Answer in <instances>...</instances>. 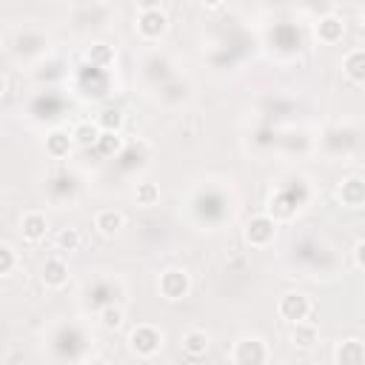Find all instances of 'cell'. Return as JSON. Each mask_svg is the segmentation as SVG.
Segmentation results:
<instances>
[{"label": "cell", "instance_id": "obj_1", "mask_svg": "<svg viewBox=\"0 0 365 365\" xmlns=\"http://www.w3.org/2000/svg\"><path fill=\"white\" fill-rule=\"evenodd\" d=\"M128 351L137 356V359H151V356H157L160 351H163V345H165V334L157 328V325H151V322H140V325H134L131 331H128Z\"/></svg>", "mask_w": 365, "mask_h": 365}, {"label": "cell", "instance_id": "obj_2", "mask_svg": "<svg viewBox=\"0 0 365 365\" xmlns=\"http://www.w3.org/2000/svg\"><path fill=\"white\" fill-rule=\"evenodd\" d=\"M228 359L234 365H262V362H271V348L262 336H242L234 342Z\"/></svg>", "mask_w": 365, "mask_h": 365}, {"label": "cell", "instance_id": "obj_3", "mask_svg": "<svg viewBox=\"0 0 365 365\" xmlns=\"http://www.w3.org/2000/svg\"><path fill=\"white\" fill-rule=\"evenodd\" d=\"M157 291L168 302H180L191 294V274L185 268H165L157 277Z\"/></svg>", "mask_w": 365, "mask_h": 365}, {"label": "cell", "instance_id": "obj_4", "mask_svg": "<svg viewBox=\"0 0 365 365\" xmlns=\"http://www.w3.org/2000/svg\"><path fill=\"white\" fill-rule=\"evenodd\" d=\"M277 240V220L271 214H257L245 222V242L251 248H268Z\"/></svg>", "mask_w": 365, "mask_h": 365}, {"label": "cell", "instance_id": "obj_5", "mask_svg": "<svg viewBox=\"0 0 365 365\" xmlns=\"http://www.w3.org/2000/svg\"><path fill=\"white\" fill-rule=\"evenodd\" d=\"M311 311H314V302H311V297L302 294V291H288V294H282L279 302H277V314H279V319H285V322L308 319Z\"/></svg>", "mask_w": 365, "mask_h": 365}, {"label": "cell", "instance_id": "obj_6", "mask_svg": "<svg viewBox=\"0 0 365 365\" xmlns=\"http://www.w3.org/2000/svg\"><path fill=\"white\" fill-rule=\"evenodd\" d=\"M134 29H137V34H140L143 40L154 43V40L165 37V31H168V17H165V11H163V9L137 11V23H134Z\"/></svg>", "mask_w": 365, "mask_h": 365}, {"label": "cell", "instance_id": "obj_7", "mask_svg": "<svg viewBox=\"0 0 365 365\" xmlns=\"http://www.w3.org/2000/svg\"><path fill=\"white\" fill-rule=\"evenodd\" d=\"M336 200L345 205V208H351V211H359L362 205H365V180L359 177V174H351V177H345L339 185H336Z\"/></svg>", "mask_w": 365, "mask_h": 365}, {"label": "cell", "instance_id": "obj_8", "mask_svg": "<svg viewBox=\"0 0 365 365\" xmlns=\"http://www.w3.org/2000/svg\"><path fill=\"white\" fill-rule=\"evenodd\" d=\"M40 282H43L46 288H51V291L66 288V285H68V262H66L63 257L51 254V257L40 265Z\"/></svg>", "mask_w": 365, "mask_h": 365}, {"label": "cell", "instance_id": "obj_9", "mask_svg": "<svg viewBox=\"0 0 365 365\" xmlns=\"http://www.w3.org/2000/svg\"><path fill=\"white\" fill-rule=\"evenodd\" d=\"M331 359H334V365H362L365 362V342L359 336H345L334 345Z\"/></svg>", "mask_w": 365, "mask_h": 365}, {"label": "cell", "instance_id": "obj_10", "mask_svg": "<svg viewBox=\"0 0 365 365\" xmlns=\"http://www.w3.org/2000/svg\"><path fill=\"white\" fill-rule=\"evenodd\" d=\"M314 34L322 46H336L345 37V20L339 14H322L314 26Z\"/></svg>", "mask_w": 365, "mask_h": 365}, {"label": "cell", "instance_id": "obj_11", "mask_svg": "<svg viewBox=\"0 0 365 365\" xmlns=\"http://www.w3.org/2000/svg\"><path fill=\"white\" fill-rule=\"evenodd\" d=\"M20 234H23V240L31 242V245L43 242L46 234H48V217H46L43 211H26V214L20 217Z\"/></svg>", "mask_w": 365, "mask_h": 365}, {"label": "cell", "instance_id": "obj_12", "mask_svg": "<svg viewBox=\"0 0 365 365\" xmlns=\"http://www.w3.org/2000/svg\"><path fill=\"white\" fill-rule=\"evenodd\" d=\"M180 348H182L185 356L200 359V356H205L208 348H211V334H208L205 328H188V331H182V336H180Z\"/></svg>", "mask_w": 365, "mask_h": 365}, {"label": "cell", "instance_id": "obj_13", "mask_svg": "<svg viewBox=\"0 0 365 365\" xmlns=\"http://www.w3.org/2000/svg\"><path fill=\"white\" fill-rule=\"evenodd\" d=\"M288 342L299 351H311L317 342H319V328L308 319H299V322H291V334H288Z\"/></svg>", "mask_w": 365, "mask_h": 365}, {"label": "cell", "instance_id": "obj_14", "mask_svg": "<svg viewBox=\"0 0 365 365\" xmlns=\"http://www.w3.org/2000/svg\"><path fill=\"white\" fill-rule=\"evenodd\" d=\"M94 228H97V234H103V237H117V234L125 228V214L117 211V208H100V211L94 214Z\"/></svg>", "mask_w": 365, "mask_h": 365}, {"label": "cell", "instance_id": "obj_15", "mask_svg": "<svg viewBox=\"0 0 365 365\" xmlns=\"http://www.w3.org/2000/svg\"><path fill=\"white\" fill-rule=\"evenodd\" d=\"M342 74H345L356 88L365 83V48H362V46L345 51V57H342Z\"/></svg>", "mask_w": 365, "mask_h": 365}, {"label": "cell", "instance_id": "obj_16", "mask_svg": "<svg viewBox=\"0 0 365 365\" xmlns=\"http://www.w3.org/2000/svg\"><path fill=\"white\" fill-rule=\"evenodd\" d=\"M74 148V140H71V131H63V128H54L46 134V154L51 160H66Z\"/></svg>", "mask_w": 365, "mask_h": 365}, {"label": "cell", "instance_id": "obj_17", "mask_svg": "<svg viewBox=\"0 0 365 365\" xmlns=\"http://www.w3.org/2000/svg\"><path fill=\"white\" fill-rule=\"evenodd\" d=\"M86 60H88L94 68H108V66H114L117 51H114V46H108V43H91V48H86Z\"/></svg>", "mask_w": 365, "mask_h": 365}, {"label": "cell", "instance_id": "obj_18", "mask_svg": "<svg viewBox=\"0 0 365 365\" xmlns=\"http://www.w3.org/2000/svg\"><path fill=\"white\" fill-rule=\"evenodd\" d=\"M97 137H100V128H97L94 120H80V123L71 128V140H74V145H80V148L97 145Z\"/></svg>", "mask_w": 365, "mask_h": 365}, {"label": "cell", "instance_id": "obj_19", "mask_svg": "<svg viewBox=\"0 0 365 365\" xmlns=\"http://www.w3.org/2000/svg\"><path fill=\"white\" fill-rule=\"evenodd\" d=\"M134 202H137L140 208H154V205L160 202V185L151 182V180H140V182L134 185Z\"/></svg>", "mask_w": 365, "mask_h": 365}, {"label": "cell", "instance_id": "obj_20", "mask_svg": "<svg viewBox=\"0 0 365 365\" xmlns=\"http://www.w3.org/2000/svg\"><path fill=\"white\" fill-rule=\"evenodd\" d=\"M94 148H100L103 157H114V154H120L125 148V137H123V131H100Z\"/></svg>", "mask_w": 365, "mask_h": 365}, {"label": "cell", "instance_id": "obj_21", "mask_svg": "<svg viewBox=\"0 0 365 365\" xmlns=\"http://www.w3.org/2000/svg\"><path fill=\"white\" fill-rule=\"evenodd\" d=\"M54 245H57V251H63V254L77 251V248L83 245V234H80V228H60L57 237H54Z\"/></svg>", "mask_w": 365, "mask_h": 365}, {"label": "cell", "instance_id": "obj_22", "mask_svg": "<svg viewBox=\"0 0 365 365\" xmlns=\"http://www.w3.org/2000/svg\"><path fill=\"white\" fill-rule=\"evenodd\" d=\"M94 123H97L100 131H123L125 117H123L120 108H103V111L94 117Z\"/></svg>", "mask_w": 365, "mask_h": 365}, {"label": "cell", "instance_id": "obj_23", "mask_svg": "<svg viewBox=\"0 0 365 365\" xmlns=\"http://www.w3.org/2000/svg\"><path fill=\"white\" fill-rule=\"evenodd\" d=\"M123 322H125V311H123L120 305H106V308L100 311V325H103L106 331H120Z\"/></svg>", "mask_w": 365, "mask_h": 365}, {"label": "cell", "instance_id": "obj_24", "mask_svg": "<svg viewBox=\"0 0 365 365\" xmlns=\"http://www.w3.org/2000/svg\"><path fill=\"white\" fill-rule=\"evenodd\" d=\"M17 265H20L17 251H14L9 242H3V240H0V277L14 274V271H17Z\"/></svg>", "mask_w": 365, "mask_h": 365}, {"label": "cell", "instance_id": "obj_25", "mask_svg": "<svg viewBox=\"0 0 365 365\" xmlns=\"http://www.w3.org/2000/svg\"><path fill=\"white\" fill-rule=\"evenodd\" d=\"M351 257H354V268L362 271V268H365V240H356V242H354Z\"/></svg>", "mask_w": 365, "mask_h": 365}, {"label": "cell", "instance_id": "obj_26", "mask_svg": "<svg viewBox=\"0 0 365 365\" xmlns=\"http://www.w3.org/2000/svg\"><path fill=\"white\" fill-rule=\"evenodd\" d=\"M137 11H151V9H163V0H134Z\"/></svg>", "mask_w": 365, "mask_h": 365}, {"label": "cell", "instance_id": "obj_27", "mask_svg": "<svg viewBox=\"0 0 365 365\" xmlns=\"http://www.w3.org/2000/svg\"><path fill=\"white\" fill-rule=\"evenodd\" d=\"M222 3H225V0H200V6H202V9H220Z\"/></svg>", "mask_w": 365, "mask_h": 365}, {"label": "cell", "instance_id": "obj_28", "mask_svg": "<svg viewBox=\"0 0 365 365\" xmlns=\"http://www.w3.org/2000/svg\"><path fill=\"white\" fill-rule=\"evenodd\" d=\"M6 91H9V80H6V74H0V100L6 97Z\"/></svg>", "mask_w": 365, "mask_h": 365}, {"label": "cell", "instance_id": "obj_29", "mask_svg": "<svg viewBox=\"0 0 365 365\" xmlns=\"http://www.w3.org/2000/svg\"><path fill=\"white\" fill-rule=\"evenodd\" d=\"M0 51H3V37H0Z\"/></svg>", "mask_w": 365, "mask_h": 365}]
</instances>
